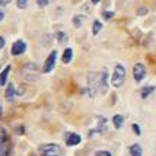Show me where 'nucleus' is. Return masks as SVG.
<instances>
[{"label":"nucleus","mask_w":156,"mask_h":156,"mask_svg":"<svg viewBox=\"0 0 156 156\" xmlns=\"http://www.w3.org/2000/svg\"><path fill=\"white\" fill-rule=\"evenodd\" d=\"M88 90L90 96H95L98 92L105 94L108 90V73L105 70L89 73L88 76Z\"/></svg>","instance_id":"obj_1"},{"label":"nucleus","mask_w":156,"mask_h":156,"mask_svg":"<svg viewBox=\"0 0 156 156\" xmlns=\"http://www.w3.org/2000/svg\"><path fill=\"white\" fill-rule=\"evenodd\" d=\"M124 80H126V69L121 64H117L115 69H114V73H112V79H111L112 86L120 88L122 83H124Z\"/></svg>","instance_id":"obj_2"},{"label":"nucleus","mask_w":156,"mask_h":156,"mask_svg":"<svg viewBox=\"0 0 156 156\" xmlns=\"http://www.w3.org/2000/svg\"><path fill=\"white\" fill-rule=\"evenodd\" d=\"M133 76H134V80L136 82H142L146 76V67L142 63H136L134 67H133Z\"/></svg>","instance_id":"obj_3"},{"label":"nucleus","mask_w":156,"mask_h":156,"mask_svg":"<svg viewBox=\"0 0 156 156\" xmlns=\"http://www.w3.org/2000/svg\"><path fill=\"white\" fill-rule=\"evenodd\" d=\"M55 58H57V51H51V53H50V55L47 57L45 63H44V72H45V73L51 72V70L54 69Z\"/></svg>","instance_id":"obj_4"},{"label":"nucleus","mask_w":156,"mask_h":156,"mask_svg":"<svg viewBox=\"0 0 156 156\" xmlns=\"http://www.w3.org/2000/svg\"><path fill=\"white\" fill-rule=\"evenodd\" d=\"M25 50H27V44L23 42V41H16L13 42V45H12V55H20L25 53Z\"/></svg>","instance_id":"obj_5"},{"label":"nucleus","mask_w":156,"mask_h":156,"mask_svg":"<svg viewBox=\"0 0 156 156\" xmlns=\"http://www.w3.org/2000/svg\"><path fill=\"white\" fill-rule=\"evenodd\" d=\"M82 140V137L79 134H76V133H72V134H67L66 137V144L67 146H76V144H79Z\"/></svg>","instance_id":"obj_6"},{"label":"nucleus","mask_w":156,"mask_h":156,"mask_svg":"<svg viewBox=\"0 0 156 156\" xmlns=\"http://www.w3.org/2000/svg\"><path fill=\"white\" fill-rule=\"evenodd\" d=\"M0 156H9V143L5 136L0 137Z\"/></svg>","instance_id":"obj_7"},{"label":"nucleus","mask_w":156,"mask_h":156,"mask_svg":"<svg viewBox=\"0 0 156 156\" xmlns=\"http://www.w3.org/2000/svg\"><path fill=\"white\" fill-rule=\"evenodd\" d=\"M40 149L42 152H45V153H51V152H57V150L60 149V146L58 144H42Z\"/></svg>","instance_id":"obj_8"},{"label":"nucleus","mask_w":156,"mask_h":156,"mask_svg":"<svg viewBox=\"0 0 156 156\" xmlns=\"http://www.w3.org/2000/svg\"><path fill=\"white\" fill-rule=\"evenodd\" d=\"M9 73H10V66H6V67H5V70H3V72L0 73V86L6 85L7 76H9Z\"/></svg>","instance_id":"obj_9"},{"label":"nucleus","mask_w":156,"mask_h":156,"mask_svg":"<svg viewBox=\"0 0 156 156\" xmlns=\"http://www.w3.org/2000/svg\"><path fill=\"white\" fill-rule=\"evenodd\" d=\"M72 58H73V50L72 48H66L64 50V53H63V63H70L72 61Z\"/></svg>","instance_id":"obj_10"},{"label":"nucleus","mask_w":156,"mask_h":156,"mask_svg":"<svg viewBox=\"0 0 156 156\" xmlns=\"http://www.w3.org/2000/svg\"><path fill=\"white\" fill-rule=\"evenodd\" d=\"M85 20H86V16H83V15H76L75 18H73V25L76 28H80L83 23H85Z\"/></svg>","instance_id":"obj_11"},{"label":"nucleus","mask_w":156,"mask_h":156,"mask_svg":"<svg viewBox=\"0 0 156 156\" xmlns=\"http://www.w3.org/2000/svg\"><path fill=\"white\" fill-rule=\"evenodd\" d=\"M130 153L131 156H142V147H140V144H131L130 146Z\"/></svg>","instance_id":"obj_12"},{"label":"nucleus","mask_w":156,"mask_h":156,"mask_svg":"<svg viewBox=\"0 0 156 156\" xmlns=\"http://www.w3.org/2000/svg\"><path fill=\"white\" fill-rule=\"evenodd\" d=\"M13 96H15V86H13V83H9V85H7V89H6V98L9 101H12Z\"/></svg>","instance_id":"obj_13"},{"label":"nucleus","mask_w":156,"mask_h":156,"mask_svg":"<svg viewBox=\"0 0 156 156\" xmlns=\"http://www.w3.org/2000/svg\"><path fill=\"white\" fill-rule=\"evenodd\" d=\"M112 121H114V126H115L117 129H121V127H122V122H124V117L120 115V114H117V115H114Z\"/></svg>","instance_id":"obj_14"},{"label":"nucleus","mask_w":156,"mask_h":156,"mask_svg":"<svg viewBox=\"0 0 156 156\" xmlns=\"http://www.w3.org/2000/svg\"><path fill=\"white\" fill-rule=\"evenodd\" d=\"M155 90V86H146V88L142 89V92H140V95H142V98H147V96L152 94Z\"/></svg>","instance_id":"obj_15"},{"label":"nucleus","mask_w":156,"mask_h":156,"mask_svg":"<svg viewBox=\"0 0 156 156\" xmlns=\"http://www.w3.org/2000/svg\"><path fill=\"white\" fill-rule=\"evenodd\" d=\"M101 29H102V23L99 22V20H95V22H94V25H92V34L98 35Z\"/></svg>","instance_id":"obj_16"},{"label":"nucleus","mask_w":156,"mask_h":156,"mask_svg":"<svg viewBox=\"0 0 156 156\" xmlns=\"http://www.w3.org/2000/svg\"><path fill=\"white\" fill-rule=\"evenodd\" d=\"M66 40H67L66 32H58V34H57V41H58V42H64Z\"/></svg>","instance_id":"obj_17"},{"label":"nucleus","mask_w":156,"mask_h":156,"mask_svg":"<svg viewBox=\"0 0 156 156\" xmlns=\"http://www.w3.org/2000/svg\"><path fill=\"white\" fill-rule=\"evenodd\" d=\"M28 5V0H18L16 2V6L19 7V9H25Z\"/></svg>","instance_id":"obj_18"},{"label":"nucleus","mask_w":156,"mask_h":156,"mask_svg":"<svg viewBox=\"0 0 156 156\" xmlns=\"http://www.w3.org/2000/svg\"><path fill=\"white\" fill-rule=\"evenodd\" d=\"M37 3H38V6L40 7H45V6H48L50 0H37Z\"/></svg>","instance_id":"obj_19"},{"label":"nucleus","mask_w":156,"mask_h":156,"mask_svg":"<svg viewBox=\"0 0 156 156\" xmlns=\"http://www.w3.org/2000/svg\"><path fill=\"white\" fill-rule=\"evenodd\" d=\"M95 156H112L109 152H107V150H99V152H96Z\"/></svg>","instance_id":"obj_20"},{"label":"nucleus","mask_w":156,"mask_h":156,"mask_svg":"<svg viewBox=\"0 0 156 156\" xmlns=\"http://www.w3.org/2000/svg\"><path fill=\"white\" fill-rule=\"evenodd\" d=\"M9 3H10V0H0V12H3V7Z\"/></svg>","instance_id":"obj_21"},{"label":"nucleus","mask_w":156,"mask_h":156,"mask_svg":"<svg viewBox=\"0 0 156 156\" xmlns=\"http://www.w3.org/2000/svg\"><path fill=\"white\" fill-rule=\"evenodd\" d=\"M102 16H104L105 19H111V18L114 16V12H104V13H102Z\"/></svg>","instance_id":"obj_22"},{"label":"nucleus","mask_w":156,"mask_h":156,"mask_svg":"<svg viewBox=\"0 0 156 156\" xmlns=\"http://www.w3.org/2000/svg\"><path fill=\"white\" fill-rule=\"evenodd\" d=\"M137 13H139V15H146V13H147V9H146V7H140Z\"/></svg>","instance_id":"obj_23"},{"label":"nucleus","mask_w":156,"mask_h":156,"mask_svg":"<svg viewBox=\"0 0 156 156\" xmlns=\"http://www.w3.org/2000/svg\"><path fill=\"white\" fill-rule=\"evenodd\" d=\"M133 129H134V131H136V134H140V129H139L137 124H133Z\"/></svg>","instance_id":"obj_24"},{"label":"nucleus","mask_w":156,"mask_h":156,"mask_svg":"<svg viewBox=\"0 0 156 156\" xmlns=\"http://www.w3.org/2000/svg\"><path fill=\"white\" fill-rule=\"evenodd\" d=\"M3 47H5V38H3V37H0V50H2Z\"/></svg>","instance_id":"obj_25"},{"label":"nucleus","mask_w":156,"mask_h":156,"mask_svg":"<svg viewBox=\"0 0 156 156\" xmlns=\"http://www.w3.org/2000/svg\"><path fill=\"white\" fill-rule=\"evenodd\" d=\"M3 18H5V12H0V22L3 20Z\"/></svg>","instance_id":"obj_26"},{"label":"nucleus","mask_w":156,"mask_h":156,"mask_svg":"<svg viewBox=\"0 0 156 156\" xmlns=\"http://www.w3.org/2000/svg\"><path fill=\"white\" fill-rule=\"evenodd\" d=\"M99 2H101V0H92V3H94V5H98Z\"/></svg>","instance_id":"obj_27"}]
</instances>
